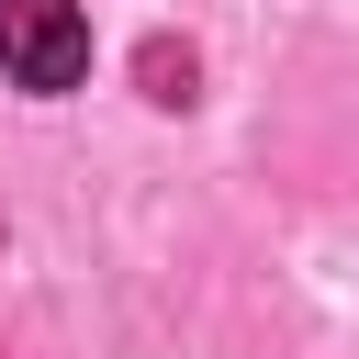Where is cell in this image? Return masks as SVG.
Instances as JSON below:
<instances>
[{
	"instance_id": "6da1fadb",
	"label": "cell",
	"mask_w": 359,
	"mask_h": 359,
	"mask_svg": "<svg viewBox=\"0 0 359 359\" xmlns=\"http://www.w3.org/2000/svg\"><path fill=\"white\" fill-rule=\"evenodd\" d=\"M0 67L22 90H79L90 79V22L79 0H0Z\"/></svg>"
},
{
	"instance_id": "7a4b0ae2",
	"label": "cell",
	"mask_w": 359,
	"mask_h": 359,
	"mask_svg": "<svg viewBox=\"0 0 359 359\" xmlns=\"http://www.w3.org/2000/svg\"><path fill=\"white\" fill-rule=\"evenodd\" d=\"M146 101H191V45H146Z\"/></svg>"
}]
</instances>
